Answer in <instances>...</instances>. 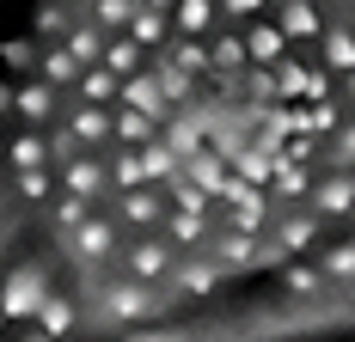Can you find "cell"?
<instances>
[{
  "label": "cell",
  "mask_w": 355,
  "mask_h": 342,
  "mask_svg": "<svg viewBox=\"0 0 355 342\" xmlns=\"http://www.w3.org/2000/svg\"><path fill=\"white\" fill-rule=\"evenodd\" d=\"M153 312H166V294H153L147 281L105 287V318H116V324H135V318H153Z\"/></svg>",
  "instance_id": "obj_1"
},
{
  "label": "cell",
  "mask_w": 355,
  "mask_h": 342,
  "mask_svg": "<svg viewBox=\"0 0 355 342\" xmlns=\"http://www.w3.org/2000/svg\"><path fill=\"white\" fill-rule=\"evenodd\" d=\"M43 294H49V287H43L37 269H12L6 287H0V318H6V324H12V318H31V312L43 306Z\"/></svg>",
  "instance_id": "obj_2"
},
{
  "label": "cell",
  "mask_w": 355,
  "mask_h": 342,
  "mask_svg": "<svg viewBox=\"0 0 355 342\" xmlns=\"http://www.w3.org/2000/svg\"><path fill=\"white\" fill-rule=\"evenodd\" d=\"M68 244L80 251V257H86V263H92V269H98L110 251H116V226H110V220H98V214H86V220H80V226L68 233Z\"/></svg>",
  "instance_id": "obj_3"
},
{
  "label": "cell",
  "mask_w": 355,
  "mask_h": 342,
  "mask_svg": "<svg viewBox=\"0 0 355 342\" xmlns=\"http://www.w3.org/2000/svg\"><path fill=\"white\" fill-rule=\"evenodd\" d=\"M116 98H123V110H141V116L153 123V129L166 123V98H159V86H153V73H129V80L116 86Z\"/></svg>",
  "instance_id": "obj_4"
},
{
  "label": "cell",
  "mask_w": 355,
  "mask_h": 342,
  "mask_svg": "<svg viewBox=\"0 0 355 342\" xmlns=\"http://www.w3.org/2000/svg\"><path fill=\"white\" fill-rule=\"evenodd\" d=\"M62 183H68V196H80V202H98L105 196V159H68L62 165Z\"/></svg>",
  "instance_id": "obj_5"
},
{
  "label": "cell",
  "mask_w": 355,
  "mask_h": 342,
  "mask_svg": "<svg viewBox=\"0 0 355 342\" xmlns=\"http://www.w3.org/2000/svg\"><path fill=\"white\" fill-rule=\"evenodd\" d=\"M123 263H129V281H153V275H166V269H172V251H166L159 239H135Z\"/></svg>",
  "instance_id": "obj_6"
},
{
  "label": "cell",
  "mask_w": 355,
  "mask_h": 342,
  "mask_svg": "<svg viewBox=\"0 0 355 342\" xmlns=\"http://www.w3.org/2000/svg\"><path fill=\"white\" fill-rule=\"evenodd\" d=\"M135 159H141V177H147V183H153V177H159V183H178V177H184L178 153H172V147H166L159 135L147 141V147H135Z\"/></svg>",
  "instance_id": "obj_7"
},
{
  "label": "cell",
  "mask_w": 355,
  "mask_h": 342,
  "mask_svg": "<svg viewBox=\"0 0 355 342\" xmlns=\"http://www.w3.org/2000/svg\"><path fill=\"white\" fill-rule=\"evenodd\" d=\"M184 171H190L184 183H196L202 196H227V165H220V153H209V147H202L196 159H184Z\"/></svg>",
  "instance_id": "obj_8"
},
{
  "label": "cell",
  "mask_w": 355,
  "mask_h": 342,
  "mask_svg": "<svg viewBox=\"0 0 355 342\" xmlns=\"http://www.w3.org/2000/svg\"><path fill=\"white\" fill-rule=\"evenodd\" d=\"M116 214H123L129 226H159V220H166V202H159L153 190H123V202H116Z\"/></svg>",
  "instance_id": "obj_9"
},
{
  "label": "cell",
  "mask_w": 355,
  "mask_h": 342,
  "mask_svg": "<svg viewBox=\"0 0 355 342\" xmlns=\"http://www.w3.org/2000/svg\"><path fill=\"white\" fill-rule=\"evenodd\" d=\"M239 43H245V55L257 62V68H270V62H282V49H288L276 25H245V37H239Z\"/></svg>",
  "instance_id": "obj_10"
},
{
  "label": "cell",
  "mask_w": 355,
  "mask_h": 342,
  "mask_svg": "<svg viewBox=\"0 0 355 342\" xmlns=\"http://www.w3.org/2000/svg\"><path fill=\"white\" fill-rule=\"evenodd\" d=\"M166 147H172L178 153V165H184V159H196V153H202V147H209V141H202V123H196V116H178V123H166Z\"/></svg>",
  "instance_id": "obj_11"
},
{
  "label": "cell",
  "mask_w": 355,
  "mask_h": 342,
  "mask_svg": "<svg viewBox=\"0 0 355 342\" xmlns=\"http://www.w3.org/2000/svg\"><path fill=\"white\" fill-rule=\"evenodd\" d=\"M270 183H276V196H282V202L313 196V171H306V165H288V159H270Z\"/></svg>",
  "instance_id": "obj_12"
},
{
  "label": "cell",
  "mask_w": 355,
  "mask_h": 342,
  "mask_svg": "<svg viewBox=\"0 0 355 342\" xmlns=\"http://www.w3.org/2000/svg\"><path fill=\"white\" fill-rule=\"evenodd\" d=\"M178 287H184V294H214V287H220V263H209V257H190V263H178Z\"/></svg>",
  "instance_id": "obj_13"
},
{
  "label": "cell",
  "mask_w": 355,
  "mask_h": 342,
  "mask_svg": "<svg viewBox=\"0 0 355 342\" xmlns=\"http://www.w3.org/2000/svg\"><path fill=\"white\" fill-rule=\"evenodd\" d=\"M31 318H37V330H43V336H55V342L73 330V306L62 300V294H43V306H37Z\"/></svg>",
  "instance_id": "obj_14"
},
{
  "label": "cell",
  "mask_w": 355,
  "mask_h": 342,
  "mask_svg": "<svg viewBox=\"0 0 355 342\" xmlns=\"http://www.w3.org/2000/svg\"><path fill=\"white\" fill-rule=\"evenodd\" d=\"M73 141H86V147H98V141H110V110H98V104H80L68 123Z\"/></svg>",
  "instance_id": "obj_15"
},
{
  "label": "cell",
  "mask_w": 355,
  "mask_h": 342,
  "mask_svg": "<svg viewBox=\"0 0 355 342\" xmlns=\"http://www.w3.org/2000/svg\"><path fill=\"white\" fill-rule=\"evenodd\" d=\"M19 116H25V123H49V116H55V86H43V80H31V86H19Z\"/></svg>",
  "instance_id": "obj_16"
},
{
  "label": "cell",
  "mask_w": 355,
  "mask_h": 342,
  "mask_svg": "<svg viewBox=\"0 0 355 342\" xmlns=\"http://www.w3.org/2000/svg\"><path fill=\"white\" fill-rule=\"evenodd\" d=\"M73 86H80V98H86V104H98V110H105V104L116 98V86H123V80L98 62V68H80V80H73Z\"/></svg>",
  "instance_id": "obj_17"
},
{
  "label": "cell",
  "mask_w": 355,
  "mask_h": 342,
  "mask_svg": "<svg viewBox=\"0 0 355 342\" xmlns=\"http://www.w3.org/2000/svg\"><path fill=\"white\" fill-rule=\"evenodd\" d=\"M276 31H282V43H300V37H319V12H313L306 0H288V6H282V25H276Z\"/></svg>",
  "instance_id": "obj_18"
},
{
  "label": "cell",
  "mask_w": 355,
  "mask_h": 342,
  "mask_svg": "<svg viewBox=\"0 0 355 342\" xmlns=\"http://www.w3.org/2000/svg\"><path fill=\"white\" fill-rule=\"evenodd\" d=\"M68 55H73V68H98V55H105V31L68 25Z\"/></svg>",
  "instance_id": "obj_19"
},
{
  "label": "cell",
  "mask_w": 355,
  "mask_h": 342,
  "mask_svg": "<svg viewBox=\"0 0 355 342\" xmlns=\"http://www.w3.org/2000/svg\"><path fill=\"white\" fill-rule=\"evenodd\" d=\"M110 135L123 141V147H147V141L159 135V129H153V123H147L141 110H116V116H110Z\"/></svg>",
  "instance_id": "obj_20"
},
{
  "label": "cell",
  "mask_w": 355,
  "mask_h": 342,
  "mask_svg": "<svg viewBox=\"0 0 355 342\" xmlns=\"http://www.w3.org/2000/svg\"><path fill=\"white\" fill-rule=\"evenodd\" d=\"M313 196H319L324 214H349L355 208V177H324V183H313Z\"/></svg>",
  "instance_id": "obj_21"
},
{
  "label": "cell",
  "mask_w": 355,
  "mask_h": 342,
  "mask_svg": "<svg viewBox=\"0 0 355 342\" xmlns=\"http://www.w3.org/2000/svg\"><path fill=\"white\" fill-rule=\"evenodd\" d=\"M313 239H319V220H313V214H288L282 226H276V244H282V251H306Z\"/></svg>",
  "instance_id": "obj_22"
},
{
  "label": "cell",
  "mask_w": 355,
  "mask_h": 342,
  "mask_svg": "<svg viewBox=\"0 0 355 342\" xmlns=\"http://www.w3.org/2000/svg\"><path fill=\"white\" fill-rule=\"evenodd\" d=\"M166 31H172V25H166V12H135V19H129V43H135V49H153V43H166Z\"/></svg>",
  "instance_id": "obj_23"
},
{
  "label": "cell",
  "mask_w": 355,
  "mask_h": 342,
  "mask_svg": "<svg viewBox=\"0 0 355 342\" xmlns=\"http://www.w3.org/2000/svg\"><path fill=\"white\" fill-rule=\"evenodd\" d=\"M324 37V68L331 73H349L355 68V37L349 31H319Z\"/></svg>",
  "instance_id": "obj_24"
},
{
  "label": "cell",
  "mask_w": 355,
  "mask_h": 342,
  "mask_svg": "<svg viewBox=\"0 0 355 342\" xmlns=\"http://www.w3.org/2000/svg\"><path fill=\"white\" fill-rule=\"evenodd\" d=\"M105 177L116 183V190H147L141 159H135V147H123V153H116V165H105Z\"/></svg>",
  "instance_id": "obj_25"
},
{
  "label": "cell",
  "mask_w": 355,
  "mask_h": 342,
  "mask_svg": "<svg viewBox=\"0 0 355 342\" xmlns=\"http://www.w3.org/2000/svg\"><path fill=\"white\" fill-rule=\"evenodd\" d=\"M239 263H257V239H251V233H227V239H220V269H239Z\"/></svg>",
  "instance_id": "obj_26"
},
{
  "label": "cell",
  "mask_w": 355,
  "mask_h": 342,
  "mask_svg": "<svg viewBox=\"0 0 355 342\" xmlns=\"http://www.w3.org/2000/svg\"><path fill=\"white\" fill-rule=\"evenodd\" d=\"M178 73H209V49L196 43V37H184V43H172V55H166Z\"/></svg>",
  "instance_id": "obj_27"
},
{
  "label": "cell",
  "mask_w": 355,
  "mask_h": 342,
  "mask_svg": "<svg viewBox=\"0 0 355 342\" xmlns=\"http://www.w3.org/2000/svg\"><path fill=\"white\" fill-rule=\"evenodd\" d=\"M233 171H239V183H251V190H257V183L270 177V153H257V147H239V153H233Z\"/></svg>",
  "instance_id": "obj_28"
},
{
  "label": "cell",
  "mask_w": 355,
  "mask_h": 342,
  "mask_svg": "<svg viewBox=\"0 0 355 342\" xmlns=\"http://www.w3.org/2000/svg\"><path fill=\"white\" fill-rule=\"evenodd\" d=\"M214 25V0H178V31H209Z\"/></svg>",
  "instance_id": "obj_29"
},
{
  "label": "cell",
  "mask_w": 355,
  "mask_h": 342,
  "mask_svg": "<svg viewBox=\"0 0 355 342\" xmlns=\"http://www.w3.org/2000/svg\"><path fill=\"white\" fill-rule=\"evenodd\" d=\"M98 62H110L116 80H129V73H141V49H135V43H105V55H98Z\"/></svg>",
  "instance_id": "obj_30"
},
{
  "label": "cell",
  "mask_w": 355,
  "mask_h": 342,
  "mask_svg": "<svg viewBox=\"0 0 355 342\" xmlns=\"http://www.w3.org/2000/svg\"><path fill=\"white\" fill-rule=\"evenodd\" d=\"M159 226H166V233H172L178 244H202V233H209V220H196V214H166V220H159Z\"/></svg>",
  "instance_id": "obj_31"
},
{
  "label": "cell",
  "mask_w": 355,
  "mask_h": 342,
  "mask_svg": "<svg viewBox=\"0 0 355 342\" xmlns=\"http://www.w3.org/2000/svg\"><path fill=\"white\" fill-rule=\"evenodd\" d=\"M270 80H276V98H300V92H306V68H300V62H276V73H270Z\"/></svg>",
  "instance_id": "obj_32"
},
{
  "label": "cell",
  "mask_w": 355,
  "mask_h": 342,
  "mask_svg": "<svg viewBox=\"0 0 355 342\" xmlns=\"http://www.w3.org/2000/svg\"><path fill=\"white\" fill-rule=\"evenodd\" d=\"M12 165L19 171H37V165H49V147H43V135H19V147H12Z\"/></svg>",
  "instance_id": "obj_33"
},
{
  "label": "cell",
  "mask_w": 355,
  "mask_h": 342,
  "mask_svg": "<svg viewBox=\"0 0 355 342\" xmlns=\"http://www.w3.org/2000/svg\"><path fill=\"white\" fill-rule=\"evenodd\" d=\"M62 80H80L68 49H43V86H62Z\"/></svg>",
  "instance_id": "obj_34"
},
{
  "label": "cell",
  "mask_w": 355,
  "mask_h": 342,
  "mask_svg": "<svg viewBox=\"0 0 355 342\" xmlns=\"http://www.w3.org/2000/svg\"><path fill=\"white\" fill-rule=\"evenodd\" d=\"M153 86H159V98H172V104H184V98H190V73H178L172 62H159Z\"/></svg>",
  "instance_id": "obj_35"
},
{
  "label": "cell",
  "mask_w": 355,
  "mask_h": 342,
  "mask_svg": "<svg viewBox=\"0 0 355 342\" xmlns=\"http://www.w3.org/2000/svg\"><path fill=\"white\" fill-rule=\"evenodd\" d=\"M282 281H288V294H319L324 287V275L313 263H282Z\"/></svg>",
  "instance_id": "obj_36"
},
{
  "label": "cell",
  "mask_w": 355,
  "mask_h": 342,
  "mask_svg": "<svg viewBox=\"0 0 355 342\" xmlns=\"http://www.w3.org/2000/svg\"><path fill=\"white\" fill-rule=\"evenodd\" d=\"M68 6H62V0H43V12H37V31L43 37H68Z\"/></svg>",
  "instance_id": "obj_37"
},
{
  "label": "cell",
  "mask_w": 355,
  "mask_h": 342,
  "mask_svg": "<svg viewBox=\"0 0 355 342\" xmlns=\"http://www.w3.org/2000/svg\"><path fill=\"white\" fill-rule=\"evenodd\" d=\"M239 62H245V43H239V37L233 31H220V43H214V55H209V68H239Z\"/></svg>",
  "instance_id": "obj_38"
},
{
  "label": "cell",
  "mask_w": 355,
  "mask_h": 342,
  "mask_svg": "<svg viewBox=\"0 0 355 342\" xmlns=\"http://www.w3.org/2000/svg\"><path fill=\"white\" fill-rule=\"evenodd\" d=\"M172 196H178V214H196V220L209 214V196H202L196 183H184V177H178V183H172Z\"/></svg>",
  "instance_id": "obj_39"
},
{
  "label": "cell",
  "mask_w": 355,
  "mask_h": 342,
  "mask_svg": "<svg viewBox=\"0 0 355 342\" xmlns=\"http://www.w3.org/2000/svg\"><path fill=\"white\" fill-rule=\"evenodd\" d=\"M86 208H92V202H80V196H62V202H55V220H62V239H68L73 226L86 220Z\"/></svg>",
  "instance_id": "obj_40"
},
{
  "label": "cell",
  "mask_w": 355,
  "mask_h": 342,
  "mask_svg": "<svg viewBox=\"0 0 355 342\" xmlns=\"http://www.w3.org/2000/svg\"><path fill=\"white\" fill-rule=\"evenodd\" d=\"M319 275H355V244H337V251L319 263Z\"/></svg>",
  "instance_id": "obj_41"
},
{
  "label": "cell",
  "mask_w": 355,
  "mask_h": 342,
  "mask_svg": "<svg viewBox=\"0 0 355 342\" xmlns=\"http://www.w3.org/2000/svg\"><path fill=\"white\" fill-rule=\"evenodd\" d=\"M19 190H25L31 202H43V196H49V165H37V171H19Z\"/></svg>",
  "instance_id": "obj_42"
},
{
  "label": "cell",
  "mask_w": 355,
  "mask_h": 342,
  "mask_svg": "<svg viewBox=\"0 0 355 342\" xmlns=\"http://www.w3.org/2000/svg\"><path fill=\"white\" fill-rule=\"evenodd\" d=\"M129 19H135L129 0H98V25H129Z\"/></svg>",
  "instance_id": "obj_43"
},
{
  "label": "cell",
  "mask_w": 355,
  "mask_h": 342,
  "mask_svg": "<svg viewBox=\"0 0 355 342\" xmlns=\"http://www.w3.org/2000/svg\"><path fill=\"white\" fill-rule=\"evenodd\" d=\"M300 98H313V104H324L331 98V73H319V68H306V92Z\"/></svg>",
  "instance_id": "obj_44"
},
{
  "label": "cell",
  "mask_w": 355,
  "mask_h": 342,
  "mask_svg": "<svg viewBox=\"0 0 355 342\" xmlns=\"http://www.w3.org/2000/svg\"><path fill=\"white\" fill-rule=\"evenodd\" d=\"M129 342H190V330H141V336H129Z\"/></svg>",
  "instance_id": "obj_45"
},
{
  "label": "cell",
  "mask_w": 355,
  "mask_h": 342,
  "mask_svg": "<svg viewBox=\"0 0 355 342\" xmlns=\"http://www.w3.org/2000/svg\"><path fill=\"white\" fill-rule=\"evenodd\" d=\"M355 159V123H343V135H337V165Z\"/></svg>",
  "instance_id": "obj_46"
},
{
  "label": "cell",
  "mask_w": 355,
  "mask_h": 342,
  "mask_svg": "<svg viewBox=\"0 0 355 342\" xmlns=\"http://www.w3.org/2000/svg\"><path fill=\"white\" fill-rule=\"evenodd\" d=\"M220 6H227V12H233V19H251V12H257V6H263V0H220Z\"/></svg>",
  "instance_id": "obj_47"
},
{
  "label": "cell",
  "mask_w": 355,
  "mask_h": 342,
  "mask_svg": "<svg viewBox=\"0 0 355 342\" xmlns=\"http://www.w3.org/2000/svg\"><path fill=\"white\" fill-rule=\"evenodd\" d=\"M6 110H12V86H0V116H6Z\"/></svg>",
  "instance_id": "obj_48"
},
{
  "label": "cell",
  "mask_w": 355,
  "mask_h": 342,
  "mask_svg": "<svg viewBox=\"0 0 355 342\" xmlns=\"http://www.w3.org/2000/svg\"><path fill=\"white\" fill-rule=\"evenodd\" d=\"M343 92H349V98H355V68H349V73H343Z\"/></svg>",
  "instance_id": "obj_49"
},
{
  "label": "cell",
  "mask_w": 355,
  "mask_h": 342,
  "mask_svg": "<svg viewBox=\"0 0 355 342\" xmlns=\"http://www.w3.org/2000/svg\"><path fill=\"white\" fill-rule=\"evenodd\" d=\"M159 6H172V0H147V12H159Z\"/></svg>",
  "instance_id": "obj_50"
},
{
  "label": "cell",
  "mask_w": 355,
  "mask_h": 342,
  "mask_svg": "<svg viewBox=\"0 0 355 342\" xmlns=\"http://www.w3.org/2000/svg\"><path fill=\"white\" fill-rule=\"evenodd\" d=\"M25 342H55V336H43V330H37V336H25Z\"/></svg>",
  "instance_id": "obj_51"
},
{
  "label": "cell",
  "mask_w": 355,
  "mask_h": 342,
  "mask_svg": "<svg viewBox=\"0 0 355 342\" xmlns=\"http://www.w3.org/2000/svg\"><path fill=\"white\" fill-rule=\"evenodd\" d=\"M0 330H6V318H0Z\"/></svg>",
  "instance_id": "obj_52"
}]
</instances>
